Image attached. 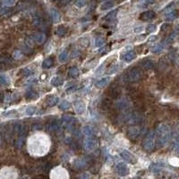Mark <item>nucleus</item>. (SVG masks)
<instances>
[{
	"label": "nucleus",
	"instance_id": "obj_10",
	"mask_svg": "<svg viewBox=\"0 0 179 179\" xmlns=\"http://www.w3.org/2000/svg\"><path fill=\"white\" fill-rule=\"evenodd\" d=\"M60 127H61V122L57 120L49 122L46 126L47 130L49 132H57L60 129Z\"/></svg>",
	"mask_w": 179,
	"mask_h": 179
},
{
	"label": "nucleus",
	"instance_id": "obj_16",
	"mask_svg": "<svg viewBox=\"0 0 179 179\" xmlns=\"http://www.w3.org/2000/svg\"><path fill=\"white\" fill-rule=\"evenodd\" d=\"M109 82V77H103V78H101V79H100L96 82L95 86L98 89H102L104 87H106Z\"/></svg>",
	"mask_w": 179,
	"mask_h": 179
},
{
	"label": "nucleus",
	"instance_id": "obj_37",
	"mask_svg": "<svg viewBox=\"0 0 179 179\" xmlns=\"http://www.w3.org/2000/svg\"><path fill=\"white\" fill-rule=\"evenodd\" d=\"M101 106L104 109H107L109 108H110L111 106V100H109V99H104L102 100V104H101Z\"/></svg>",
	"mask_w": 179,
	"mask_h": 179
},
{
	"label": "nucleus",
	"instance_id": "obj_27",
	"mask_svg": "<svg viewBox=\"0 0 179 179\" xmlns=\"http://www.w3.org/2000/svg\"><path fill=\"white\" fill-rule=\"evenodd\" d=\"M115 15H117V10H115V11H112L109 14H108L106 16L103 18V20H105L106 22H112V21L115 20Z\"/></svg>",
	"mask_w": 179,
	"mask_h": 179
},
{
	"label": "nucleus",
	"instance_id": "obj_7",
	"mask_svg": "<svg viewBox=\"0 0 179 179\" xmlns=\"http://www.w3.org/2000/svg\"><path fill=\"white\" fill-rule=\"evenodd\" d=\"M30 39H32V41L35 42L36 44L41 45L46 41L47 37H46V34L43 33V32H36V33H33L32 35L30 36Z\"/></svg>",
	"mask_w": 179,
	"mask_h": 179
},
{
	"label": "nucleus",
	"instance_id": "obj_14",
	"mask_svg": "<svg viewBox=\"0 0 179 179\" xmlns=\"http://www.w3.org/2000/svg\"><path fill=\"white\" fill-rule=\"evenodd\" d=\"M155 13L153 11H146L144 13H142L141 15H140V19L142 21H151L152 20L154 17H155Z\"/></svg>",
	"mask_w": 179,
	"mask_h": 179
},
{
	"label": "nucleus",
	"instance_id": "obj_40",
	"mask_svg": "<svg viewBox=\"0 0 179 179\" xmlns=\"http://www.w3.org/2000/svg\"><path fill=\"white\" fill-rule=\"evenodd\" d=\"M21 72H22V73H23V75H32V73H33V71H32V70L30 69V68H27V67H26V68H23Z\"/></svg>",
	"mask_w": 179,
	"mask_h": 179
},
{
	"label": "nucleus",
	"instance_id": "obj_24",
	"mask_svg": "<svg viewBox=\"0 0 179 179\" xmlns=\"http://www.w3.org/2000/svg\"><path fill=\"white\" fill-rule=\"evenodd\" d=\"M68 51L67 50H64L62 53L58 56V60L60 63H66L68 60Z\"/></svg>",
	"mask_w": 179,
	"mask_h": 179
},
{
	"label": "nucleus",
	"instance_id": "obj_26",
	"mask_svg": "<svg viewBox=\"0 0 179 179\" xmlns=\"http://www.w3.org/2000/svg\"><path fill=\"white\" fill-rule=\"evenodd\" d=\"M113 6H114V3L112 1H106L101 5L100 9L102 10V11H107V10L111 9Z\"/></svg>",
	"mask_w": 179,
	"mask_h": 179
},
{
	"label": "nucleus",
	"instance_id": "obj_8",
	"mask_svg": "<svg viewBox=\"0 0 179 179\" xmlns=\"http://www.w3.org/2000/svg\"><path fill=\"white\" fill-rule=\"evenodd\" d=\"M131 106V103H130V100L127 99V98H122L120 100H118L117 102V109H119V110H122V111H124V110H127Z\"/></svg>",
	"mask_w": 179,
	"mask_h": 179
},
{
	"label": "nucleus",
	"instance_id": "obj_13",
	"mask_svg": "<svg viewBox=\"0 0 179 179\" xmlns=\"http://www.w3.org/2000/svg\"><path fill=\"white\" fill-rule=\"evenodd\" d=\"M88 165V161L85 159H77L75 160V163H73V166L76 168V169H83L85 168Z\"/></svg>",
	"mask_w": 179,
	"mask_h": 179
},
{
	"label": "nucleus",
	"instance_id": "obj_1",
	"mask_svg": "<svg viewBox=\"0 0 179 179\" xmlns=\"http://www.w3.org/2000/svg\"><path fill=\"white\" fill-rule=\"evenodd\" d=\"M171 139V129L166 124H160L158 126L156 134H155V142L159 148L166 146L169 142Z\"/></svg>",
	"mask_w": 179,
	"mask_h": 179
},
{
	"label": "nucleus",
	"instance_id": "obj_12",
	"mask_svg": "<svg viewBox=\"0 0 179 179\" xmlns=\"http://www.w3.org/2000/svg\"><path fill=\"white\" fill-rule=\"evenodd\" d=\"M33 23L37 27H44L46 24L45 20L41 16L40 14H35L33 16Z\"/></svg>",
	"mask_w": 179,
	"mask_h": 179
},
{
	"label": "nucleus",
	"instance_id": "obj_39",
	"mask_svg": "<svg viewBox=\"0 0 179 179\" xmlns=\"http://www.w3.org/2000/svg\"><path fill=\"white\" fill-rule=\"evenodd\" d=\"M75 5L77 7H83L84 6L86 5V0H75Z\"/></svg>",
	"mask_w": 179,
	"mask_h": 179
},
{
	"label": "nucleus",
	"instance_id": "obj_9",
	"mask_svg": "<svg viewBox=\"0 0 179 179\" xmlns=\"http://www.w3.org/2000/svg\"><path fill=\"white\" fill-rule=\"evenodd\" d=\"M97 146V142L93 138V136L87 137L86 140L84 141V148L86 151H93Z\"/></svg>",
	"mask_w": 179,
	"mask_h": 179
},
{
	"label": "nucleus",
	"instance_id": "obj_15",
	"mask_svg": "<svg viewBox=\"0 0 179 179\" xmlns=\"http://www.w3.org/2000/svg\"><path fill=\"white\" fill-rule=\"evenodd\" d=\"M75 110L78 114H82L84 111H85V104L82 100H77L75 101Z\"/></svg>",
	"mask_w": 179,
	"mask_h": 179
},
{
	"label": "nucleus",
	"instance_id": "obj_3",
	"mask_svg": "<svg viewBox=\"0 0 179 179\" xmlns=\"http://www.w3.org/2000/svg\"><path fill=\"white\" fill-rule=\"evenodd\" d=\"M124 120L127 124H140L143 121V117H142V114L136 113V112H130V113H127V114L124 115Z\"/></svg>",
	"mask_w": 179,
	"mask_h": 179
},
{
	"label": "nucleus",
	"instance_id": "obj_6",
	"mask_svg": "<svg viewBox=\"0 0 179 179\" xmlns=\"http://www.w3.org/2000/svg\"><path fill=\"white\" fill-rule=\"evenodd\" d=\"M115 171L117 173L121 176H125L129 174V168L127 167V165L124 164V163H122V162H119L115 165Z\"/></svg>",
	"mask_w": 179,
	"mask_h": 179
},
{
	"label": "nucleus",
	"instance_id": "obj_17",
	"mask_svg": "<svg viewBox=\"0 0 179 179\" xmlns=\"http://www.w3.org/2000/svg\"><path fill=\"white\" fill-rule=\"evenodd\" d=\"M135 57H136V54L134 53L133 51H128V52H126L125 54H124L121 58H122L124 62L129 63V62L133 61Z\"/></svg>",
	"mask_w": 179,
	"mask_h": 179
},
{
	"label": "nucleus",
	"instance_id": "obj_36",
	"mask_svg": "<svg viewBox=\"0 0 179 179\" xmlns=\"http://www.w3.org/2000/svg\"><path fill=\"white\" fill-rule=\"evenodd\" d=\"M104 44H105V39L103 38H101V37L96 38V39H95V46L97 48H100V47L104 46Z\"/></svg>",
	"mask_w": 179,
	"mask_h": 179
},
{
	"label": "nucleus",
	"instance_id": "obj_18",
	"mask_svg": "<svg viewBox=\"0 0 179 179\" xmlns=\"http://www.w3.org/2000/svg\"><path fill=\"white\" fill-rule=\"evenodd\" d=\"M50 15H51V17H52V20H53V22L54 23H58L59 21H60V19H61V15H60V13L57 11V9H55V8H52L51 10H50Z\"/></svg>",
	"mask_w": 179,
	"mask_h": 179
},
{
	"label": "nucleus",
	"instance_id": "obj_20",
	"mask_svg": "<svg viewBox=\"0 0 179 179\" xmlns=\"http://www.w3.org/2000/svg\"><path fill=\"white\" fill-rule=\"evenodd\" d=\"M53 65H54V60L51 57H48V58L45 59L43 61V63H42V67H43L44 69H48Z\"/></svg>",
	"mask_w": 179,
	"mask_h": 179
},
{
	"label": "nucleus",
	"instance_id": "obj_28",
	"mask_svg": "<svg viewBox=\"0 0 179 179\" xmlns=\"http://www.w3.org/2000/svg\"><path fill=\"white\" fill-rule=\"evenodd\" d=\"M58 101V98L56 97V96H49L48 99H47V102H48V105L50 107H53L57 103Z\"/></svg>",
	"mask_w": 179,
	"mask_h": 179
},
{
	"label": "nucleus",
	"instance_id": "obj_34",
	"mask_svg": "<svg viewBox=\"0 0 179 179\" xmlns=\"http://www.w3.org/2000/svg\"><path fill=\"white\" fill-rule=\"evenodd\" d=\"M0 82H1L3 85H9L10 84V79L8 78L7 75H0Z\"/></svg>",
	"mask_w": 179,
	"mask_h": 179
},
{
	"label": "nucleus",
	"instance_id": "obj_25",
	"mask_svg": "<svg viewBox=\"0 0 179 179\" xmlns=\"http://www.w3.org/2000/svg\"><path fill=\"white\" fill-rule=\"evenodd\" d=\"M62 83H63V81H62L61 77H60V76H57V75L54 76L53 78H52V80H51V84H52L53 86H55V87L60 86Z\"/></svg>",
	"mask_w": 179,
	"mask_h": 179
},
{
	"label": "nucleus",
	"instance_id": "obj_22",
	"mask_svg": "<svg viewBox=\"0 0 179 179\" xmlns=\"http://www.w3.org/2000/svg\"><path fill=\"white\" fill-rule=\"evenodd\" d=\"M110 95L114 99H117L120 96V90L117 86H113L110 89Z\"/></svg>",
	"mask_w": 179,
	"mask_h": 179
},
{
	"label": "nucleus",
	"instance_id": "obj_38",
	"mask_svg": "<svg viewBox=\"0 0 179 179\" xmlns=\"http://www.w3.org/2000/svg\"><path fill=\"white\" fill-rule=\"evenodd\" d=\"M36 112V107H28L25 110V113L26 115H33L34 113Z\"/></svg>",
	"mask_w": 179,
	"mask_h": 179
},
{
	"label": "nucleus",
	"instance_id": "obj_4",
	"mask_svg": "<svg viewBox=\"0 0 179 179\" xmlns=\"http://www.w3.org/2000/svg\"><path fill=\"white\" fill-rule=\"evenodd\" d=\"M142 72L138 67H133L130 70L127 75V79L131 82H136L142 80Z\"/></svg>",
	"mask_w": 179,
	"mask_h": 179
},
{
	"label": "nucleus",
	"instance_id": "obj_48",
	"mask_svg": "<svg viewBox=\"0 0 179 179\" xmlns=\"http://www.w3.org/2000/svg\"><path fill=\"white\" fill-rule=\"evenodd\" d=\"M155 39H156V37H154V36H152V37H151V38L149 39V40H150V41H152V40H154Z\"/></svg>",
	"mask_w": 179,
	"mask_h": 179
},
{
	"label": "nucleus",
	"instance_id": "obj_47",
	"mask_svg": "<svg viewBox=\"0 0 179 179\" xmlns=\"http://www.w3.org/2000/svg\"><path fill=\"white\" fill-rule=\"evenodd\" d=\"M80 177H81V178H83V177H86V178H87V177H91V176H90L89 174H87V173H84V174H82V176H80Z\"/></svg>",
	"mask_w": 179,
	"mask_h": 179
},
{
	"label": "nucleus",
	"instance_id": "obj_45",
	"mask_svg": "<svg viewBox=\"0 0 179 179\" xmlns=\"http://www.w3.org/2000/svg\"><path fill=\"white\" fill-rule=\"evenodd\" d=\"M75 91H76V87H75V86H73V87H70L69 89H67V90H66V92H67V93H72V92Z\"/></svg>",
	"mask_w": 179,
	"mask_h": 179
},
{
	"label": "nucleus",
	"instance_id": "obj_49",
	"mask_svg": "<svg viewBox=\"0 0 179 179\" xmlns=\"http://www.w3.org/2000/svg\"><path fill=\"white\" fill-rule=\"evenodd\" d=\"M1 68H2V67H1V66H0V70H1Z\"/></svg>",
	"mask_w": 179,
	"mask_h": 179
},
{
	"label": "nucleus",
	"instance_id": "obj_19",
	"mask_svg": "<svg viewBox=\"0 0 179 179\" xmlns=\"http://www.w3.org/2000/svg\"><path fill=\"white\" fill-rule=\"evenodd\" d=\"M142 67L145 70H152L155 67V64L154 62L151 59H146L142 62Z\"/></svg>",
	"mask_w": 179,
	"mask_h": 179
},
{
	"label": "nucleus",
	"instance_id": "obj_46",
	"mask_svg": "<svg viewBox=\"0 0 179 179\" xmlns=\"http://www.w3.org/2000/svg\"><path fill=\"white\" fill-rule=\"evenodd\" d=\"M154 2V0H143V3L144 4H151V3H153Z\"/></svg>",
	"mask_w": 179,
	"mask_h": 179
},
{
	"label": "nucleus",
	"instance_id": "obj_30",
	"mask_svg": "<svg viewBox=\"0 0 179 179\" xmlns=\"http://www.w3.org/2000/svg\"><path fill=\"white\" fill-rule=\"evenodd\" d=\"M37 92L36 91H34L33 90H29L27 92H26V94H25V98L27 99V100H33V99H35V98H37Z\"/></svg>",
	"mask_w": 179,
	"mask_h": 179
},
{
	"label": "nucleus",
	"instance_id": "obj_43",
	"mask_svg": "<svg viewBox=\"0 0 179 179\" xmlns=\"http://www.w3.org/2000/svg\"><path fill=\"white\" fill-rule=\"evenodd\" d=\"M14 57L16 58V59H19L22 57V52H21L20 50H16L15 52V54H14Z\"/></svg>",
	"mask_w": 179,
	"mask_h": 179
},
{
	"label": "nucleus",
	"instance_id": "obj_11",
	"mask_svg": "<svg viewBox=\"0 0 179 179\" xmlns=\"http://www.w3.org/2000/svg\"><path fill=\"white\" fill-rule=\"evenodd\" d=\"M120 156H121V158H122L123 160H124L125 161H127V162H129V163H133V162L135 161L134 156H133L131 152H129V151H121V152H120Z\"/></svg>",
	"mask_w": 179,
	"mask_h": 179
},
{
	"label": "nucleus",
	"instance_id": "obj_2",
	"mask_svg": "<svg viewBox=\"0 0 179 179\" xmlns=\"http://www.w3.org/2000/svg\"><path fill=\"white\" fill-rule=\"evenodd\" d=\"M143 149L147 151H152L156 147V142H155V133L153 131H151L146 137L142 143Z\"/></svg>",
	"mask_w": 179,
	"mask_h": 179
},
{
	"label": "nucleus",
	"instance_id": "obj_21",
	"mask_svg": "<svg viewBox=\"0 0 179 179\" xmlns=\"http://www.w3.org/2000/svg\"><path fill=\"white\" fill-rule=\"evenodd\" d=\"M66 32H67V29L63 25L58 26L57 29V31H56L57 35L59 36V37H64L66 34Z\"/></svg>",
	"mask_w": 179,
	"mask_h": 179
},
{
	"label": "nucleus",
	"instance_id": "obj_31",
	"mask_svg": "<svg viewBox=\"0 0 179 179\" xmlns=\"http://www.w3.org/2000/svg\"><path fill=\"white\" fill-rule=\"evenodd\" d=\"M118 70H119V66H118V64H115V65L111 66L109 68L107 73H108V75H114V73H117Z\"/></svg>",
	"mask_w": 179,
	"mask_h": 179
},
{
	"label": "nucleus",
	"instance_id": "obj_23",
	"mask_svg": "<svg viewBox=\"0 0 179 179\" xmlns=\"http://www.w3.org/2000/svg\"><path fill=\"white\" fill-rule=\"evenodd\" d=\"M82 133L86 136V137H90V136H93V129L89 125L84 126L82 128Z\"/></svg>",
	"mask_w": 179,
	"mask_h": 179
},
{
	"label": "nucleus",
	"instance_id": "obj_5",
	"mask_svg": "<svg viewBox=\"0 0 179 179\" xmlns=\"http://www.w3.org/2000/svg\"><path fill=\"white\" fill-rule=\"evenodd\" d=\"M141 133H142V128L140 127L139 125H136V124L129 127L128 131H127V134L131 139L138 138L139 136L141 135Z\"/></svg>",
	"mask_w": 179,
	"mask_h": 179
},
{
	"label": "nucleus",
	"instance_id": "obj_41",
	"mask_svg": "<svg viewBox=\"0 0 179 179\" xmlns=\"http://www.w3.org/2000/svg\"><path fill=\"white\" fill-rule=\"evenodd\" d=\"M2 3L6 6H14L15 3V0H2Z\"/></svg>",
	"mask_w": 179,
	"mask_h": 179
},
{
	"label": "nucleus",
	"instance_id": "obj_32",
	"mask_svg": "<svg viewBox=\"0 0 179 179\" xmlns=\"http://www.w3.org/2000/svg\"><path fill=\"white\" fill-rule=\"evenodd\" d=\"M70 108H71V104L67 100H63L59 105V109L61 110H67Z\"/></svg>",
	"mask_w": 179,
	"mask_h": 179
},
{
	"label": "nucleus",
	"instance_id": "obj_42",
	"mask_svg": "<svg viewBox=\"0 0 179 179\" xmlns=\"http://www.w3.org/2000/svg\"><path fill=\"white\" fill-rule=\"evenodd\" d=\"M156 25H154V24H150V25H148V27H147V29H146V30H147V32L148 33H151V32H153V31H155L156 30Z\"/></svg>",
	"mask_w": 179,
	"mask_h": 179
},
{
	"label": "nucleus",
	"instance_id": "obj_29",
	"mask_svg": "<svg viewBox=\"0 0 179 179\" xmlns=\"http://www.w3.org/2000/svg\"><path fill=\"white\" fill-rule=\"evenodd\" d=\"M79 69L77 68V67H75V66H73V67H71L70 69H69V72H68V75H69V76L70 77H72V78H73V77H76V76H78V75H79Z\"/></svg>",
	"mask_w": 179,
	"mask_h": 179
},
{
	"label": "nucleus",
	"instance_id": "obj_44",
	"mask_svg": "<svg viewBox=\"0 0 179 179\" xmlns=\"http://www.w3.org/2000/svg\"><path fill=\"white\" fill-rule=\"evenodd\" d=\"M143 26H137V27H135L134 28V32H136V33H140V32H142V31L143 30Z\"/></svg>",
	"mask_w": 179,
	"mask_h": 179
},
{
	"label": "nucleus",
	"instance_id": "obj_35",
	"mask_svg": "<svg viewBox=\"0 0 179 179\" xmlns=\"http://www.w3.org/2000/svg\"><path fill=\"white\" fill-rule=\"evenodd\" d=\"M177 15H176V11H171L169 14H168L166 17V21H167V22H172V21H174L176 18Z\"/></svg>",
	"mask_w": 179,
	"mask_h": 179
},
{
	"label": "nucleus",
	"instance_id": "obj_33",
	"mask_svg": "<svg viewBox=\"0 0 179 179\" xmlns=\"http://www.w3.org/2000/svg\"><path fill=\"white\" fill-rule=\"evenodd\" d=\"M164 49V45L162 43H160V44H158L156 45L153 48H152V52L155 54H158V53H160V52H162Z\"/></svg>",
	"mask_w": 179,
	"mask_h": 179
}]
</instances>
